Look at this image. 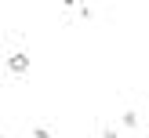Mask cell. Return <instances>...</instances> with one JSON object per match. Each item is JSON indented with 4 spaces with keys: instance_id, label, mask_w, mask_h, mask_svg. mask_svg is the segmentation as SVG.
<instances>
[{
    "instance_id": "3957f363",
    "label": "cell",
    "mask_w": 149,
    "mask_h": 138,
    "mask_svg": "<svg viewBox=\"0 0 149 138\" xmlns=\"http://www.w3.org/2000/svg\"><path fill=\"white\" fill-rule=\"evenodd\" d=\"M138 123V113H124V127H135Z\"/></svg>"
},
{
    "instance_id": "5b68a950",
    "label": "cell",
    "mask_w": 149,
    "mask_h": 138,
    "mask_svg": "<svg viewBox=\"0 0 149 138\" xmlns=\"http://www.w3.org/2000/svg\"><path fill=\"white\" fill-rule=\"evenodd\" d=\"M102 138H116V131H109V127H106V131H102Z\"/></svg>"
},
{
    "instance_id": "277c9868",
    "label": "cell",
    "mask_w": 149,
    "mask_h": 138,
    "mask_svg": "<svg viewBox=\"0 0 149 138\" xmlns=\"http://www.w3.org/2000/svg\"><path fill=\"white\" fill-rule=\"evenodd\" d=\"M33 138H51V127H33Z\"/></svg>"
},
{
    "instance_id": "7a4b0ae2",
    "label": "cell",
    "mask_w": 149,
    "mask_h": 138,
    "mask_svg": "<svg viewBox=\"0 0 149 138\" xmlns=\"http://www.w3.org/2000/svg\"><path fill=\"white\" fill-rule=\"evenodd\" d=\"M73 11H77L80 18H95V11H91V7H87V4H77V7H73Z\"/></svg>"
},
{
    "instance_id": "6da1fadb",
    "label": "cell",
    "mask_w": 149,
    "mask_h": 138,
    "mask_svg": "<svg viewBox=\"0 0 149 138\" xmlns=\"http://www.w3.org/2000/svg\"><path fill=\"white\" fill-rule=\"evenodd\" d=\"M7 69H11L15 76H22V73L29 69V55H22V51H15V55L7 58Z\"/></svg>"
}]
</instances>
